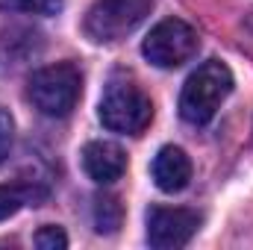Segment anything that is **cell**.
<instances>
[{"label":"cell","instance_id":"7","mask_svg":"<svg viewBox=\"0 0 253 250\" xmlns=\"http://www.w3.org/2000/svg\"><path fill=\"white\" fill-rule=\"evenodd\" d=\"M83 168L85 174L100 183V186H112L115 180H121L126 171V156L124 150L112 141H88L83 147Z\"/></svg>","mask_w":253,"mask_h":250},{"label":"cell","instance_id":"11","mask_svg":"<svg viewBox=\"0 0 253 250\" xmlns=\"http://www.w3.org/2000/svg\"><path fill=\"white\" fill-rule=\"evenodd\" d=\"M94 227L97 233H115L121 227V203L112 194L94 197Z\"/></svg>","mask_w":253,"mask_h":250},{"label":"cell","instance_id":"8","mask_svg":"<svg viewBox=\"0 0 253 250\" xmlns=\"http://www.w3.org/2000/svg\"><path fill=\"white\" fill-rule=\"evenodd\" d=\"M153 180H156V186L162 188V191H168V194L183 191L191 180L189 156L180 147H171V144L162 147L156 153V159H153Z\"/></svg>","mask_w":253,"mask_h":250},{"label":"cell","instance_id":"14","mask_svg":"<svg viewBox=\"0 0 253 250\" xmlns=\"http://www.w3.org/2000/svg\"><path fill=\"white\" fill-rule=\"evenodd\" d=\"M12 138H15V121L12 115L0 106V165L6 162L9 150H12Z\"/></svg>","mask_w":253,"mask_h":250},{"label":"cell","instance_id":"13","mask_svg":"<svg viewBox=\"0 0 253 250\" xmlns=\"http://www.w3.org/2000/svg\"><path fill=\"white\" fill-rule=\"evenodd\" d=\"M36 245L42 250H56V248H68V236L59 227H42L36 233Z\"/></svg>","mask_w":253,"mask_h":250},{"label":"cell","instance_id":"12","mask_svg":"<svg viewBox=\"0 0 253 250\" xmlns=\"http://www.w3.org/2000/svg\"><path fill=\"white\" fill-rule=\"evenodd\" d=\"M3 6L24 12V15H59L62 0H3Z\"/></svg>","mask_w":253,"mask_h":250},{"label":"cell","instance_id":"4","mask_svg":"<svg viewBox=\"0 0 253 250\" xmlns=\"http://www.w3.org/2000/svg\"><path fill=\"white\" fill-rule=\"evenodd\" d=\"M153 0H97L85 15V36L97 44H112L126 39L144 24Z\"/></svg>","mask_w":253,"mask_h":250},{"label":"cell","instance_id":"9","mask_svg":"<svg viewBox=\"0 0 253 250\" xmlns=\"http://www.w3.org/2000/svg\"><path fill=\"white\" fill-rule=\"evenodd\" d=\"M42 50V36L24 27H12L0 33V71L21 68Z\"/></svg>","mask_w":253,"mask_h":250},{"label":"cell","instance_id":"10","mask_svg":"<svg viewBox=\"0 0 253 250\" xmlns=\"http://www.w3.org/2000/svg\"><path fill=\"white\" fill-rule=\"evenodd\" d=\"M44 197V188H36L30 183H12V186H0V221L18 215L24 206H36Z\"/></svg>","mask_w":253,"mask_h":250},{"label":"cell","instance_id":"5","mask_svg":"<svg viewBox=\"0 0 253 250\" xmlns=\"http://www.w3.org/2000/svg\"><path fill=\"white\" fill-rule=\"evenodd\" d=\"M197 33L180 18L159 21L141 44V53L156 68H180L197 53Z\"/></svg>","mask_w":253,"mask_h":250},{"label":"cell","instance_id":"1","mask_svg":"<svg viewBox=\"0 0 253 250\" xmlns=\"http://www.w3.org/2000/svg\"><path fill=\"white\" fill-rule=\"evenodd\" d=\"M230 91H233V71L218 59L203 62L183 85V94H180L183 121L194 126L209 124L221 109V103L230 97Z\"/></svg>","mask_w":253,"mask_h":250},{"label":"cell","instance_id":"3","mask_svg":"<svg viewBox=\"0 0 253 250\" xmlns=\"http://www.w3.org/2000/svg\"><path fill=\"white\" fill-rule=\"evenodd\" d=\"M80 91H83V77L71 62H56L36 71L27 85L30 103L47 118L71 115L80 100Z\"/></svg>","mask_w":253,"mask_h":250},{"label":"cell","instance_id":"6","mask_svg":"<svg viewBox=\"0 0 253 250\" xmlns=\"http://www.w3.org/2000/svg\"><path fill=\"white\" fill-rule=\"evenodd\" d=\"M200 227V215L180 206H153L147 212V245L156 250L186 248Z\"/></svg>","mask_w":253,"mask_h":250},{"label":"cell","instance_id":"2","mask_svg":"<svg viewBox=\"0 0 253 250\" xmlns=\"http://www.w3.org/2000/svg\"><path fill=\"white\" fill-rule=\"evenodd\" d=\"M153 118V103L150 97L124 74H115L100 97V121L106 129L121 132V135H138L144 132Z\"/></svg>","mask_w":253,"mask_h":250}]
</instances>
